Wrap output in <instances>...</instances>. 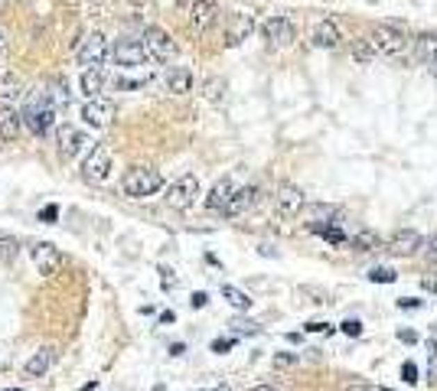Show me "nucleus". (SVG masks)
<instances>
[{
	"instance_id": "obj_1",
	"label": "nucleus",
	"mask_w": 437,
	"mask_h": 391,
	"mask_svg": "<svg viewBox=\"0 0 437 391\" xmlns=\"http://www.w3.org/2000/svg\"><path fill=\"white\" fill-rule=\"evenodd\" d=\"M56 101L49 98V92L46 88H33V95H26V101H23L20 115H23V124H26V131L30 134H36V138H43L49 127H56Z\"/></svg>"
},
{
	"instance_id": "obj_2",
	"label": "nucleus",
	"mask_w": 437,
	"mask_h": 391,
	"mask_svg": "<svg viewBox=\"0 0 437 391\" xmlns=\"http://www.w3.org/2000/svg\"><path fill=\"white\" fill-rule=\"evenodd\" d=\"M121 190L131 199H150L163 190V173L154 167H131L124 176H121Z\"/></svg>"
},
{
	"instance_id": "obj_3",
	"label": "nucleus",
	"mask_w": 437,
	"mask_h": 391,
	"mask_svg": "<svg viewBox=\"0 0 437 391\" xmlns=\"http://www.w3.org/2000/svg\"><path fill=\"white\" fill-rule=\"evenodd\" d=\"M369 42H372L379 59H402L408 49V33L398 30L395 23H382V26H375L369 33Z\"/></svg>"
},
{
	"instance_id": "obj_4",
	"label": "nucleus",
	"mask_w": 437,
	"mask_h": 391,
	"mask_svg": "<svg viewBox=\"0 0 437 391\" xmlns=\"http://www.w3.org/2000/svg\"><path fill=\"white\" fill-rule=\"evenodd\" d=\"M115 169V157H111V147L108 144H92V150L82 160V180L85 183H108Z\"/></svg>"
},
{
	"instance_id": "obj_5",
	"label": "nucleus",
	"mask_w": 437,
	"mask_h": 391,
	"mask_svg": "<svg viewBox=\"0 0 437 391\" xmlns=\"http://www.w3.org/2000/svg\"><path fill=\"white\" fill-rule=\"evenodd\" d=\"M144 46H147V53L154 63H173L176 56H180V46H176V40H173L170 33L163 30V26H147L144 30Z\"/></svg>"
},
{
	"instance_id": "obj_6",
	"label": "nucleus",
	"mask_w": 437,
	"mask_h": 391,
	"mask_svg": "<svg viewBox=\"0 0 437 391\" xmlns=\"http://www.w3.org/2000/svg\"><path fill=\"white\" fill-rule=\"evenodd\" d=\"M108 56H111V46L101 33H88L85 40L79 42V49H75V63L82 65V69H101L108 63Z\"/></svg>"
},
{
	"instance_id": "obj_7",
	"label": "nucleus",
	"mask_w": 437,
	"mask_h": 391,
	"mask_svg": "<svg viewBox=\"0 0 437 391\" xmlns=\"http://www.w3.org/2000/svg\"><path fill=\"white\" fill-rule=\"evenodd\" d=\"M219 3L215 0H192L186 7V26H190L192 36H206L219 23Z\"/></svg>"
},
{
	"instance_id": "obj_8",
	"label": "nucleus",
	"mask_w": 437,
	"mask_h": 391,
	"mask_svg": "<svg viewBox=\"0 0 437 391\" xmlns=\"http://www.w3.org/2000/svg\"><path fill=\"white\" fill-rule=\"evenodd\" d=\"M199 199V176H192V173H183L176 180L167 186V206L176 212L190 209L192 202Z\"/></svg>"
},
{
	"instance_id": "obj_9",
	"label": "nucleus",
	"mask_w": 437,
	"mask_h": 391,
	"mask_svg": "<svg viewBox=\"0 0 437 391\" xmlns=\"http://www.w3.org/2000/svg\"><path fill=\"white\" fill-rule=\"evenodd\" d=\"M261 36H265L267 46H274V49H288L290 42L297 40V26H294L290 17L277 13V17H267V20L261 23Z\"/></svg>"
},
{
	"instance_id": "obj_10",
	"label": "nucleus",
	"mask_w": 437,
	"mask_h": 391,
	"mask_svg": "<svg viewBox=\"0 0 437 391\" xmlns=\"http://www.w3.org/2000/svg\"><path fill=\"white\" fill-rule=\"evenodd\" d=\"M111 56H115V63L121 69H140V65L150 63V53L144 40H134V36H124V40H117L111 46Z\"/></svg>"
},
{
	"instance_id": "obj_11",
	"label": "nucleus",
	"mask_w": 437,
	"mask_h": 391,
	"mask_svg": "<svg viewBox=\"0 0 437 391\" xmlns=\"http://www.w3.org/2000/svg\"><path fill=\"white\" fill-rule=\"evenodd\" d=\"M30 258H33L36 274L56 277L59 271H63V254H59V248H56V244H49V242H36V244H33Z\"/></svg>"
},
{
	"instance_id": "obj_12",
	"label": "nucleus",
	"mask_w": 437,
	"mask_h": 391,
	"mask_svg": "<svg viewBox=\"0 0 437 391\" xmlns=\"http://www.w3.org/2000/svg\"><path fill=\"white\" fill-rule=\"evenodd\" d=\"M304 206H307V199H304V190H297V186H281L274 196V212L281 215V219H297V215H304Z\"/></svg>"
},
{
	"instance_id": "obj_13",
	"label": "nucleus",
	"mask_w": 437,
	"mask_h": 391,
	"mask_svg": "<svg viewBox=\"0 0 437 391\" xmlns=\"http://www.w3.org/2000/svg\"><path fill=\"white\" fill-rule=\"evenodd\" d=\"M79 117H82V124H85V127L101 131V127L111 124L115 108H111V101H105V98H88L85 105H82V111H79Z\"/></svg>"
},
{
	"instance_id": "obj_14",
	"label": "nucleus",
	"mask_w": 437,
	"mask_h": 391,
	"mask_svg": "<svg viewBox=\"0 0 437 391\" xmlns=\"http://www.w3.org/2000/svg\"><path fill=\"white\" fill-rule=\"evenodd\" d=\"M255 33V17L252 13H232L229 17V26H225V46L235 49V46H242Z\"/></svg>"
},
{
	"instance_id": "obj_15",
	"label": "nucleus",
	"mask_w": 437,
	"mask_h": 391,
	"mask_svg": "<svg viewBox=\"0 0 437 391\" xmlns=\"http://www.w3.org/2000/svg\"><path fill=\"white\" fill-rule=\"evenodd\" d=\"M23 115L13 105H0V144H13V140L23 138Z\"/></svg>"
},
{
	"instance_id": "obj_16",
	"label": "nucleus",
	"mask_w": 437,
	"mask_h": 391,
	"mask_svg": "<svg viewBox=\"0 0 437 391\" xmlns=\"http://www.w3.org/2000/svg\"><path fill=\"white\" fill-rule=\"evenodd\" d=\"M421 248H424V238H421V232H418V228H398V232L388 238V251L402 254V258H408V254H418Z\"/></svg>"
},
{
	"instance_id": "obj_17",
	"label": "nucleus",
	"mask_w": 437,
	"mask_h": 391,
	"mask_svg": "<svg viewBox=\"0 0 437 391\" xmlns=\"http://www.w3.org/2000/svg\"><path fill=\"white\" fill-rule=\"evenodd\" d=\"M310 42H313L317 49H340L343 33L333 20H317L313 23V30H310Z\"/></svg>"
},
{
	"instance_id": "obj_18",
	"label": "nucleus",
	"mask_w": 437,
	"mask_h": 391,
	"mask_svg": "<svg viewBox=\"0 0 437 391\" xmlns=\"http://www.w3.org/2000/svg\"><path fill=\"white\" fill-rule=\"evenodd\" d=\"M258 199H261V190H258V186H242V190H235L232 202L225 206L222 215L225 219H238V215H245L248 209H255Z\"/></svg>"
},
{
	"instance_id": "obj_19",
	"label": "nucleus",
	"mask_w": 437,
	"mask_h": 391,
	"mask_svg": "<svg viewBox=\"0 0 437 391\" xmlns=\"http://www.w3.org/2000/svg\"><path fill=\"white\" fill-rule=\"evenodd\" d=\"M92 140H88V134L85 131H75V127H63V134H59V153H63L65 160H72V157H79L82 150H92L88 147Z\"/></svg>"
},
{
	"instance_id": "obj_20",
	"label": "nucleus",
	"mask_w": 437,
	"mask_h": 391,
	"mask_svg": "<svg viewBox=\"0 0 437 391\" xmlns=\"http://www.w3.org/2000/svg\"><path fill=\"white\" fill-rule=\"evenodd\" d=\"M26 95V82L20 72H3L0 75V105H13Z\"/></svg>"
},
{
	"instance_id": "obj_21",
	"label": "nucleus",
	"mask_w": 437,
	"mask_h": 391,
	"mask_svg": "<svg viewBox=\"0 0 437 391\" xmlns=\"http://www.w3.org/2000/svg\"><path fill=\"white\" fill-rule=\"evenodd\" d=\"M53 362H56V349L43 346V349H36L30 359H26V365H23V375H26V378H43L46 372L53 369Z\"/></svg>"
},
{
	"instance_id": "obj_22",
	"label": "nucleus",
	"mask_w": 437,
	"mask_h": 391,
	"mask_svg": "<svg viewBox=\"0 0 437 391\" xmlns=\"http://www.w3.org/2000/svg\"><path fill=\"white\" fill-rule=\"evenodd\" d=\"M163 85H167L170 95H190L192 92V69H186V65H173V69H167Z\"/></svg>"
},
{
	"instance_id": "obj_23",
	"label": "nucleus",
	"mask_w": 437,
	"mask_h": 391,
	"mask_svg": "<svg viewBox=\"0 0 437 391\" xmlns=\"http://www.w3.org/2000/svg\"><path fill=\"white\" fill-rule=\"evenodd\" d=\"M304 219L310 222V228H313V225H333L340 219V209L330 206V202H307V206H304Z\"/></svg>"
},
{
	"instance_id": "obj_24",
	"label": "nucleus",
	"mask_w": 437,
	"mask_h": 391,
	"mask_svg": "<svg viewBox=\"0 0 437 391\" xmlns=\"http://www.w3.org/2000/svg\"><path fill=\"white\" fill-rule=\"evenodd\" d=\"M232 196H235V183L225 176V180H219L209 190V196H206V209L209 212H225V206L232 202Z\"/></svg>"
},
{
	"instance_id": "obj_25",
	"label": "nucleus",
	"mask_w": 437,
	"mask_h": 391,
	"mask_svg": "<svg viewBox=\"0 0 437 391\" xmlns=\"http://www.w3.org/2000/svg\"><path fill=\"white\" fill-rule=\"evenodd\" d=\"M108 85V75L105 69H82V78H79V88H82V95L88 98H101V92H105Z\"/></svg>"
},
{
	"instance_id": "obj_26",
	"label": "nucleus",
	"mask_w": 437,
	"mask_h": 391,
	"mask_svg": "<svg viewBox=\"0 0 437 391\" xmlns=\"http://www.w3.org/2000/svg\"><path fill=\"white\" fill-rule=\"evenodd\" d=\"M418 59L431 75H437V33L418 36Z\"/></svg>"
},
{
	"instance_id": "obj_27",
	"label": "nucleus",
	"mask_w": 437,
	"mask_h": 391,
	"mask_svg": "<svg viewBox=\"0 0 437 391\" xmlns=\"http://www.w3.org/2000/svg\"><path fill=\"white\" fill-rule=\"evenodd\" d=\"M349 244L356 251H375V248L382 244V238H379L372 228H356V232L349 235Z\"/></svg>"
},
{
	"instance_id": "obj_28",
	"label": "nucleus",
	"mask_w": 437,
	"mask_h": 391,
	"mask_svg": "<svg viewBox=\"0 0 437 391\" xmlns=\"http://www.w3.org/2000/svg\"><path fill=\"white\" fill-rule=\"evenodd\" d=\"M222 297H225V303L235 307L238 313H245V310L252 307V297H248L242 287H235V284H222Z\"/></svg>"
},
{
	"instance_id": "obj_29",
	"label": "nucleus",
	"mask_w": 437,
	"mask_h": 391,
	"mask_svg": "<svg viewBox=\"0 0 437 391\" xmlns=\"http://www.w3.org/2000/svg\"><path fill=\"white\" fill-rule=\"evenodd\" d=\"M349 56L356 59L359 65H369V63H375L379 56H375V49H372V42H369V36H363V40H356L349 46Z\"/></svg>"
},
{
	"instance_id": "obj_30",
	"label": "nucleus",
	"mask_w": 437,
	"mask_h": 391,
	"mask_svg": "<svg viewBox=\"0 0 437 391\" xmlns=\"http://www.w3.org/2000/svg\"><path fill=\"white\" fill-rule=\"evenodd\" d=\"M225 78H206V85H203V98L209 101V105H222L225 101Z\"/></svg>"
},
{
	"instance_id": "obj_31",
	"label": "nucleus",
	"mask_w": 437,
	"mask_h": 391,
	"mask_svg": "<svg viewBox=\"0 0 437 391\" xmlns=\"http://www.w3.org/2000/svg\"><path fill=\"white\" fill-rule=\"evenodd\" d=\"M46 92H49V98H53V101H56V108H59V105H69V85H65V78H63V82H53V85H49V88H46Z\"/></svg>"
},
{
	"instance_id": "obj_32",
	"label": "nucleus",
	"mask_w": 437,
	"mask_h": 391,
	"mask_svg": "<svg viewBox=\"0 0 437 391\" xmlns=\"http://www.w3.org/2000/svg\"><path fill=\"white\" fill-rule=\"evenodd\" d=\"M369 281H372V284H395L398 274H395L392 267H372V271H369Z\"/></svg>"
},
{
	"instance_id": "obj_33",
	"label": "nucleus",
	"mask_w": 437,
	"mask_h": 391,
	"mask_svg": "<svg viewBox=\"0 0 437 391\" xmlns=\"http://www.w3.org/2000/svg\"><path fill=\"white\" fill-rule=\"evenodd\" d=\"M340 329L346 336H363V323H359V319H343Z\"/></svg>"
},
{
	"instance_id": "obj_34",
	"label": "nucleus",
	"mask_w": 437,
	"mask_h": 391,
	"mask_svg": "<svg viewBox=\"0 0 437 391\" xmlns=\"http://www.w3.org/2000/svg\"><path fill=\"white\" fill-rule=\"evenodd\" d=\"M17 254V238H0V258H13Z\"/></svg>"
},
{
	"instance_id": "obj_35",
	"label": "nucleus",
	"mask_w": 437,
	"mask_h": 391,
	"mask_svg": "<svg viewBox=\"0 0 437 391\" xmlns=\"http://www.w3.org/2000/svg\"><path fill=\"white\" fill-rule=\"evenodd\" d=\"M274 365H281V369H284V365H297V352H277Z\"/></svg>"
},
{
	"instance_id": "obj_36",
	"label": "nucleus",
	"mask_w": 437,
	"mask_h": 391,
	"mask_svg": "<svg viewBox=\"0 0 437 391\" xmlns=\"http://www.w3.org/2000/svg\"><path fill=\"white\" fill-rule=\"evenodd\" d=\"M40 219H43L46 225H53L56 219H59V206H43V212H40Z\"/></svg>"
},
{
	"instance_id": "obj_37",
	"label": "nucleus",
	"mask_w": 437,
	"mask_h": 391,
	"mask_svg": "<svg viewBox=\"0 0 437 391\" xmlns=\"http://www.w3.org/2000/svg\"><path fill=\"white\" fill-rule=\"evenodd\" d=\"M402 378H405L408 385H415V381H418V369H415V362H405V365H402Z\"/></svg>"
},
{
	"instance_id": "obj_38",
	"label": "nucleus",
	"mask_w": 437,
	"mask_h": 391,
	"mask_svg": "<svg viewBox=\"0 0 437 391\" xmlns=\"http://www.w3.org/2000/svg\"><path fill=\"white\" fill-rule=\"evenodd\" d=\"M232 329H235V333H258V323H248V319H235Z\"/></svg>"
},
{
	"instance_id": "obj_39",
	"label": "nucleus",
	"mask_w": 437,
	"mask_h": 391,
	"mask_svg": "<svg viewBox=\"0 0 437 391\" xmlns=\"http://www.w3.org/2000/svg\"><path fill=\"white\" fill-rule=\"evenodd\" d=\"M398 310H421V300H415V297H402V300H398Z\"/></svg>"
},
{
	"instance_id": "obj_40",
	"label": "nucleus",
	"mask_w": 437,
	"mask_h": 391,
	"mask_svg": "<svg viewBox=\"0 0 437 391\" xmlns=\"http://www.w3.org/2000/svg\"><path fill=\"white\" fill-rule=\"evenodd\" d=\"M427 378L437 381V349H431V359H427Z\"/></svg>"
},
{
	"instance_id": "obj_41",
	"label": "nucleus",
	"mask_w": 437,
	"mask_h": 391,
	"mask_svg": "<svg viewBox=\"0 0 437 391\" xmlns=\"http://www.w3.org/2000/svg\"><path fill=\"white\" fill-rule=\"evenodd\" d=\"M140 85H144V78H140V82H134V78H115V88H131V92H134Z\"/></svg>"
},
{
	"instance_id": "obj_42",
	"label": "nucleus",
	"mask_w": 437,
	"mask_h": 391,
	"mask_svg": "<svg viewBox=\"0 0 437 391\" xmlns=\"http://www.w3.org/2000/svg\"><path fill=\"white\" fill-rule=\"evenodd\" d=\"M235 346V339H215L213 342V352H229Z\"/></svg>"
},
{
	"instance_id": "obj_43",
	"label": "nucleus",
	"mask_w": 437,
	"mask_h": 391,
	"mask_svg": "<svg viewBox=\"0 0 437 391\" xmlns=\"http://www.w3.org/2000/svg\"><path fill=\"white\" fill-rule=\"evenodd\" d=\"M190 303H192V307H196V310H203L206 303H209V297H206L203 290H196V294H192V300H190Z\"/></svg>"
},
{
	"instance_id": "obj_44",
	"label": "nucleus",
	"mask_w": 437,
	"mask_h": 391,
	"mask_svg": "<svg viewBox=\"0 0 437 391\" xmlns=\"http://www.w3.org/2000/svg\"><path fill=\"white\" fill-rule=\"evenodd\" d=\"M307 333H330V323H320V319H313V323H307Z\"/></svg>"
},
{
	"instance_id": "obj_45",
	"label": "nucleus",
	"mask_w": 437,
	"mask_h": 391,
	"mask_svg": "<svg viewBox=\"0 0 437 391\" xmlns=\"http://www.w3.org/2000/svg\"><path fill=\"white\" fill-rule=\"evenodd\" d=\"M398 339L402 342H418V333L415 329H398Z\"/></svg>"
},
{
	"instance_id": "obj_46",
	"label": "nucleus",
	"mask_w": 437,
	"mask_h": 391,
	"mask_svg": "<svg viewBox=\"0 0 437 391\" xmlns=\"http://www.w3.org/2000/svg\"><path fill=\"white\" fill-rule=\"evenodd\" d=\"M160 284H163V290H173V287H176V277H170V271H163Z\"/></svg>"
},
{
	"instance_id": "obj_47",
	"label": "nucleus",
	"mask_w": 437,
	"mask_h": 391,
	"mask_svg": "<svg viewBox=\"0 0 437 391\" xmlns=\"http://www.w3.org/2000/svg\"><path fill=\"white\" fill-rule=\"evenodd\" d=\"M424 290L437 294V271H434V274H427V277H424Z\"/></svg>"
},
{
	"instance_id": "obj_48",
	"label": "nucleus",
	"mask_w": 437,
	"mask_h": 391,
	"mask_svg": "<svg viewBox=\"0 0 437 391\" xmlns=\"http://www.w3.org/2000/svg\"><path fill=\"white\" fill-rule=\"evenodd\" d=\"M424 248H427L424 254H427V258H431V261H434V265H437V242H427Z\"/></svg>"
},
{
	"instance_id": "obj_49",
	"label": "nucleus",
	"mask_w": 437,
	"mask_h": 391,
	"mask_svg": "<svg viewBox=\"0 0 437 391\" xmlns=\"http://www.w3.org/2000/svg\"><path fill=\"white\" fill-rule=\"evenodd\" d=\"M7 46H10V36H7V33L0 30V56L7 53Z\"/></svg>"
},
{
	"instance_id": "obj_50",
	"label": "nucleus",
	"mask_w": 437,
	"mask_h": 391,
	"mask_svg": "<svg viewBox=\"0 0 437 391\" xmlns=\"http://www.w3.org/2000/svg\"><path fill=\"white\" fill-rule=\"evenodd\" d=\"M183 352H186V349H183V342H173V346H170V356H183Z\"/></svg>"
},
{
	"instance_id": "obj_51",
	"label": "nucleus",
	"mask_w": 437,
	"mask_h": 391,
	"mask_svg": "<svg viewBox=\"0 0 437 391\" xmlns=\"http://www.w3.org/2000/svg\"><path fill=\"white\" fill-rule=\"evenodd\" d=\"M258 254H265V258H271V254H274V248H271V244H261V248H258Z\"/></svg>"
},
{
	"instance_id": "obj_52",
	"label": "nucleus",
	"mask_w": 437,
	"mask_h": 391,
	"mask_svg": "<svg viewBox=\"0 0 437 391\" xmlns=\"http://www.w3.org/2000/svg\"><path fill=\"white\" fill-rule=\"evenodd\" d=\"M252 391H274V388H271V385H255Z\"/></svg>"
},
{
	"instance_id": "obj_53",
	"label": "nucleus",
	"mask_w": 437,
	"mask_h": 391,
	"mask_svg": "<svg viewBox=\"0 0 437 391\" xmlns=\"http://www.w3.org/2000/svg\"><path fill=\"white\" fill-rule=\"evenodd\" d=\"M213 391H229V388H225V385H219V388H213Z\"/></svg>"
},
{
	"instance_id": "obj_54",
	"label": "nucleus",
	"mask_w": 437,
	"mask_h": 391,
	"mask_svg": "<svg viewBox=\"0 0 437 391\" xmlns=\"http://www.w3.org/2000/svg\"><path fill=\"white\" fill-rule=\"evenodd\" d=\"M365 391H385V388H365Z\"/></svg>"
},
{
	"instance_id": "obj_55",
	"label": "nucleus",
	"mask_w": 437,
	"mask_h": 391,
	"mask_svg": "<svg viewBox=\"0 0 437 391\" xmlns=\"http://www.w3.org/2000/svg\"><path fill=\"white\" fill-rule=\"evenodd\" d=\"M7 391H23V388H7Z\"/></svg>"
},
{
	"instance_id": "obj_56",
	"label": "nucleus",
	"mask_w": 437,
	"mask_h": 391,
	"mask_svg": "<svg viewBox=\"0 0 437 391\" xmlns=\"http://www.w3.org/2000/svg\"><path fill=\"white\" fill-rule=\"evenodd\" d=\"M0 238H3V235H0Z\"/></svg>"
}]
</instances>
